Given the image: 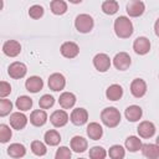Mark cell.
<instances>
[{
	"label": "cell",
	"mask_w": 159,
	"mask_h": 159,
	"mask_svg": "<svg viewBox=\"0 0 159 159\" xmlns=\"http://www.w3.org/2000/svg\"><path fill=\"white\" fill-rule=\"evenodd\" d=\"M114 32L119 39H128L133 34V24L127 16H119L114 20Z\"/></svg>",
	"instance_id": "6da1fadb"
},
{
	"label": "cell",
	"mask_w": 159,
	"mask_h": 159,
	"mask_svg": "<svg viewBox=\"0 0 159 159\" xmlns=\"http://www.w3.org/2000/svg\"><path fill=\"white\" fill-rule=\"evenodd\" d=\"M101 120L108 128H116L120 122V113L116 107H107L101 112Z\"/></svg>",
	"instance_id": "7a4b0ae2"
},
{
	"label": "cell",
	"mask_w": 159,
	"mask_h": 159,
	"mask_svg": "<svg viewBox=\"0 0 159 159\" xmlns=\"http://www.w3.org/2000/svg\"><path fill=\"white\" fill-rule=\"evenodd\" d=\"M75 26H76V30L78 32L88 34V32L92 31V29L94 26V21H93L91 15H88V14H80V15L76 16Z\"/></svg>",
	"instance_id": "3957f363"
},
{
	"label": "cell",
	"mask_w": 159,
	"mask_h": 159,
	"mask_svg": "<svg viewBox=\"0 0 159 159\" xmlns=\"http://www.w3.org/2000/svg\"><path fill=\"white\" fill-rule=\"evenodd\" d=\"M7 73H9V76H10L11 78H14V80H20V78H22V77L26 76V73H27V67H26L25 63L16 61V62H12V63L9 66Z\"/></svg>",
	"instance_id": "277c9868"
},
{
	"label": "cell",
	"mask_w": 159,
	"mask_h": 159,
	"mask_svg": "<svg viewBox=\"0 0 159 159\" xmlns=\"http://www.w3.org/2000/svg\"><path fill=\"white\" fill-rule=\"evenodd\" d=\"M66 86V78L62 73H52L50 77H48V88L55 91V92H60L65 88Z\"/></svg>",
	"instance_id": "5b68a950"
},
{
	"label": "cell",
	"mask_w": 159,
	"mask_h": 159,
	"mask_svg": "<svg viewBox=\"0 0 159 159\" xmlns=\"http://www.w3.org/2000/svg\"><path fill=\"white\" fill-rule=\"evenodd\" d=\"M2 52L7 57H16L21 52V45L16 40H7L2 45Z\"/></svg>",
	"instance_id": "8992f818"
},
{
	"label": "cell",
	"mask_w": 159,
	"mask_h": 159,
	"mask_svg": "<svg viewBox=\"0 0 159 159\" xmlns=\"http://www.w3.org/2000/svg\"><path fill=\"white\" fill-rule=\"evenodd\" d=\"M130 63H132V60H130V56L127 52H119L113 58V65L119 71L128 70L129 66H130Z\"/></svg>",
	"instance_id": "52a82bcc"
},
{
	"label": "cell",
	"mask_w": 159,
	"mask_h": 159,
	"mask_svg": "<svg viewBox=\"0 0 159 159\" xmlns=\"http://www.w3.org/2000/svg\"><path fill=\"white\" fill-rule=\"evenodd\" d=\"M93 66L99 72H106L111 67V58L106 53H97L93 57Z\"/></svg>",
	"instance_id": "ba28073f"
},
{
	"label": "cell",
	"mask_w": 159,
	"mask_h": 159,
	"mask_svg": "<svg viewBox=\"0 0 159 159\" xmlns=\"http://www.w3.org/2000/svg\"><path fill=\"white\" fill-rule=\"evenodd\" d=\"M9 122H10V125L16 129V130H21L26 127L27 124V117L21 113V112H14L10 114V118H9Z\"/></svg>",
	"instance_id": "9c48e42d"
},
{
	"label": "cell",
	"mask_w": 159,
	"mask_h": 159,
	"mask_svg": "<svg viewBox=\"0 0 159 159\" xmlns=\"http://www.w3.org/2000/svg\"><path fill=\"white\" fill-rule=\"evenodd\" d=\"M61 53L63 57L66 58H75L78 53H80V47L76 42H72V41H66L61 45V48H60Z\"/></svg>",
	"instance_id": "30bf717a"
},
{
	"label": "cell",
	"mask_w": 159,
	"mask_h": 159,
	"mask_svg": "<svg viewBox=\"0 0 159 159\" xmlns=\"http://www.w3.org/2000/svg\"><path fill=\"white\" fill-rule=\"evenodd\" d=\"M144 10H145V5L140 0H130L127 4V12L132 17L142 16L143 12H144Z\"/></svg>",
	"instance_id": "8fae6325"
},
{
	"label": "cell",
	"mask_w": 159,
	"mask_h": 159,
	"mask_svg": "<svg viewBox=\"0 0 159 159\" xmlns=\"http://www.w3.org/2000/svg\"><path fill=\"white\" fill-rule=\"evenodd\" d=\"M133 50L138 55H147L150 51V41L144 36H139L133 42Z\"/></svg>",
	"instance_id": "7c38bea8"
},
{
	"label": "cell",
	"mask_w": 159,
	"mask_h": 159,
	"mask_svg": "<svg viewBox=\"0 0 159 159\" xmlns=\"http://www.w3.org/2000/svg\"><path fill=\"white\" fill-rule=\"evenodd\" d=\"M70 120L75 125H83L88 120V112L84 108H75L70 116Z\"/></svg>",
	"instance_id": "4fadbf2b"
},
{
	"label": "cell",
	"mask_w": 159,
	"mask_h": 159,
	"mask_svg": "<svg viewBox=\"0 0 159 159\" xmlns=\"http://www.w3.org/2000/svg\"><path fill=\"white\" fill-rule=\"evenodd\" d=\"M130 93L135 98H142L147 93V83L142 78H135L130 83Z\"/></svg>",
	"instance_id": "5bb4252c"
},
{
	"label": "cell",
	"mask_w": 159,
	"mask_h": 159,
	"mask_svg": "<svg viewBox=\"0 0 159 159\" xmlns=\"http://www.w3.org/2000/svg\"><path fill=\"white\" fill-rule=\"evenodd\" d=\"M50 122L52 123V125L60 128V127H63L67 124L68 122V114L66 111L63 109H57L55 111L51 116H50Z\"/></svg>",
	"instance_id": "9a60e30c"
},
{
	"label": "cell",
	"mask_w": 159,
	"mask_h": 159,
	"mask_svg": "<svg viewBox=\"0 0 159 159\" xmlns=\"http://www.w3.org/2000/svg\"><path fill=\"white\" fill-rule=\"evenodd\" d=\"M137 130H138L139 137H142V138H152L155 134V125H154L153 122L143 120V122L139 123Z\"/></svg>",
	"instance_id": "2e32d148"
},
{
	"label": "cell",
	"mask_w": 159,
	"mask_h": 159,
	"mask_svg": "<svg viewBox=\"0 0 159 159\" xmlns=\"http://www.w3.org/2000/svg\"><path fill=\"white\" fill-rule=\"evenodd\" d=\"M25 87H26V89H27L29 92H31V93H37L39 91L42 89V87H43V81H42V78L39 77V76H31V77H29V78L26 80Z\"/></svg>",
	"instance_id": "e0dca14e"
},
{
	"label": "cell",
	"mask_w": 159,
	"mask_h": 159,
	"mask_svg": "<svg viewBox=\"0 0 159 159\" xmlns=\"http://www.w3.org/2000/svg\"><path fill=\"white\" fill-rule=\"evenodd\" d=\"M47 122V113L43 109H35L30 114V123L35 127H42Z\"/></svg>",
	"instance_id": "ac0fdd59"
},
{
	"label": "cell",
	"mask_w": 159,
	"mask_h": 159,
	"mask_svg": "<svg viewBox=\"0 0 159 159\" xmlns=\"http://www.w3.org/2000/svg\"><path fill=\"white\" fill-rule=\"evenodd\" d=\"M86 132H87V135L89 137V139H93V140H98L103 135V128L97 122H91L87 125Z\"/></svg>",
	"instance_id": "d6986e66"
},
{
	"label": "cell",
	"mask_w": 159,
	"mask_h": 159,
	"mask_svg": "<svg viewBox=\"0 0 159 159\" xmlns=\"http://www.w3.org/2000/svg\"><path fill=\"white\" fill-rule=\"evenodd\" d=\"M140 150H142V154L148 159H158L159 158V147L157 144H152V143L142 144Z\"/></svg>",
	"instance_id": "ffe728a7"
},
{
	"label": "cell",
	"mask_w": 159,
	"mask_h": 159,
	"mask_svg": "<svg viewBox=\"0 0 159 159\" xmlns=\"http://www.w3.org/2000/svg\"><path fill=\"white\" fill-rule=\"evenodd\" d=\"M7 155L14 158V159H20L22 157H25L26 154V148L25 145L20 144V143H12L7 147Z\"/></svg>",
	"instance_id": "44dd1931"
},
{
	"label": "cell",
	"mask_w": 159,
	"mask_h": 159,
	"mask_svg": "<svg viewBox=\"0 0 159 159\" xmlns=\"http://www.w3.org/2000/svg\"><path fill=\"white\" fill-rule=\"evenodd\" d=\"M124 114H125V118H127L129 122H137V120H139V119L142 118L143 111H142V108H140L139 106L132 104V106L127 107Z\"/></svg>",
	"instance_id": "7402d4cb"
},
{
	"label": "cell",
	"mask_w": 159,
	"mask_h": 159,
	"mask_svg": "<svg viewBox=\"0 0 159 159\" xmlns=\"http://www.w3.org/2000/svg\"><path fill=\"white\" fill-rule=\"evenodd\" d=\"M58 103L63 109H70L76 103V96L71 92H63L58 98Z\"/></svg>",
	"instance_id": "603a6c76"
},
{
	"label": "cell",
	"mask_w": 159,
	"mask_h": 159,
	"mask_svg": "<svg viewBox=\"0 0 159 159\" xmlns=\"http://www.w3.org/2000/svg\"><path fill=\"white\" fill-rule=\"evenodd\" d=\"M71 149L73 150V152H76V153H83L86 149H87V147H88V143H87V140L83 138V137H81V135H75L72 139H71Z\"/></svg>",
	"instance_id": "cb8c5ba5"
},
{
	"label": "cell",
	"mask_w": 159,
	"mask_h": 159,
	"mask_svg": "<svg viewBox=\"0 0 159 159\" xmlns=\"http://www.w3.org/2000/svg\"><path fill=\"white\" fill-rule=\"evenodd\" d=\"M123 96V88L119 84H111L107 89H106V97L109 101H118Z\"/></svg>",
	"instance_id": "d4e9b609"
},
{
	"label": "cell",
	"mask_w": 159,
	"mask_h": 159,
	"mask_svg": "<svg viewBox=\"0 0 159 159\" xmlns=\"http://www.w3.org/2000/svg\"><path fill=\"white\" fill-rule=\"evenodd\" d=\"M43 139H45V143H46L47 145L55 147V145L60 144V142H61V135H60V133H58L57 130L51 129V130H47V132L45 133Z\"/></svg>",
	"instance_id": "484cf974"
},
{
	"label": "cell",
	"mask_w": 159,
	"mask_h": 159,
	"mask_svg": "<svg viewBox=\"0 0 159 159\" xmlns=\"http://www.w3.org/2000/svg\"><path fill=\"white\" fill-rule=\"evenodd\" d=\"M140 147H142V140L135 137V135H129L127 139H125V149L132 152V153H135L138 150H140Z\"/></svg>",
	"instance_id": "4316f807"
},
{
	"label": "cell",
	"mask_w": 159,
	"mask_h": 159,
	"mask_svg": "<svg viewBox=\"0 0 159 159\" xmlns=\"http://www.w3.org/2000/svg\"><path fill=\"white\" fill-rule=\"evenodd\" d=\"M50 7L55 15H63L67 11V4L63 0H52L50 2Z\"/></svg>",
	"instance_id": "83f0119b"
},
{
	"label": "cell",
	"mask_w": 159,
	"mask_h": 159,
	"mask_svg": "<svg viewBox=\"0 0 159 159\" xmlns=\"http://www.w3.org/2000/svg\"><path fill=\"white\" fill-rule=\"evenodd\" d=\"M15 104H16V108L17 109H20L22 112H26V111L31 109V107H32V99L29 96H20V97H17Z\"/></svg>",
	"instance_id": "f1b7e54d"
},
{
	"label": "cell",
	"mask_w": 159,
	"mask_h": 159,
	"mask_svg": "<svg viewBox=\"0 0 159 159\" xmlns=\"http://www.w3.org/2000/svg\"><path fill=\"white\" fill-rule=\"evenodd\" d=\"M119 9V4L116 0H106L102 2V11L107 15H114Z\"/></svg>",
	"instance_id": "f546056e"
},
{
	"label": "cell",
	"mask_w": 159,
	"mask_h": 159,
	"mask_svg": "<svg viewBox=\"0 0 159 159\" xmlns=\"http://www.w3.org/2000/svg\"><path fill=\"white\" fill-rule=\"evenodd\" d=\"M108 155L111 159H123L125 157V150L122 145L119 144H116V145H112L108 150Z\"/></svg>",
	"instance_id": "4dcf8cb0"
},
{
	"label": "cell",
	"mask_w": 159,
	"mask_h": 159,
	"mask_svg": "<svg viewBox=\"0 0 159 159\" xmlns=\"http://www.w3.org/2000/svg\"><path fill=\"white\" fill-rule=\"evenodd\" d=\"M31 152H32L35 155H37V157H43V155L47 153V148H46V145H45L42 142H40V140H34V142L31 143Z\"/></svg>",
	"instance_id": "1f68e13d"
},
{
	"label": "cell",
	"mask_w": 159,
	"mask_h": 159,
	"mask_svg": "<svg viewBox=\"0 0 159 159\" xmlns=\"http://www.w3.org/2000/svg\"><path fill=\"white\" fill-rule=\"evenodd\" d=\"M107 155V152L103 147L96 145L89 149V158L91 159H104Z\"/></svg>",
	"instance_id": "d6a6232c"
},
{
	"label": "cell",
	"mask_w": 159,
	"mask_h": 159,
	"mask_svg": "<svg viewBox=\"0 0 159 159\" xmlns=\"http://www.w3.org/2000/svg\"><path fill=\"white\" fill-rule=\"evenodd\" d=\"M12 111V103L10 99L0 98V117H6Z\"/></svg>",
	"instance_id": "836d02e7"
},
{
	"label": "cell",
	"mask_w": 159,
	"mask_h": 159,
	"mask_svg": "<svg viewBox=\"0 0 159 159\" xmlns=\"http://www.w3.org/2000/svg\"><path fill=\"white\" fill-rule=\"evenodd\" d=\"M12 137V132L9 125L0 124V143H7Z\"/></svg>",
	"instance_id": "e575fe53"
},
{
	"label": "cell",
	"mask_w": 159,
	"mask_h": 159,
	"mask_svg": "<svg viewBox=\"0 0 159 159\" xmlns=\"http://www.w3.org/2000/svg\"><path fill=\"white\" fill-rule=\"evenodd\" d=\"M55 104V98L50 94H43L40 99H39V106L41 109H47L51 108Z\"/></svg>",
	"instance_id": "d590c367"
},
{
	"label": "cell",
	"mask_w": 159,
	"mask_h": 159,
	"mask_svg": "<svg viewBox=\"0 0 159 159\" xmlns=\"http://www.w3.org/2000/svg\"><path fill=\"white\" fill-rule=\"evenodd\" d=\"M71 155H72V152L68 147H60L56 150L55 159H71Z\"/></svg>",
	"instance_id": "8d00e7d4"
},
{
	"label": "cell",
	"mask_w": 159,
	"mask_h": 159,
	"mask_svg": "<svg viewBox=\"0 0 159 159\" xmlns=\"http://www.w3.org/2000/svg\"><path fill=\"white\" fill-rule=\"evenodd\" d=\"M29 15H30V17L37 20L43 16V7L41 5H32L29 9Z\"/></svg>",
	"instance_id": "74e56055"
},
{
	"label": "cell",
	"mask_w": 159,
	"mask_h": 159,
	"mask_svg": "<svg viewBox=\"0 0 159 159\" xmlns=\"http://www.w3.org/2000/svg\"><path fill=\"white\" fill-rule=\"evenodd\" d=\"M11 93V86L10 83L5 81H0V98H5Z\"/></svg>",
	"instance_id": "f35d334b"
},
{
	"label": "cell",
	"mask_w": 159,
	"mask_h": 159,
	"mask_svg": "<svg viewBox=\"0 0 159 159\" xmlns=\"http://www.w3.org/2000/svg\"><path fill=\"white\" fill-rule=\"evenodd\" d=\"M2 6H4V2H2V0H0V10L2 9Z\"/></svg>",
	"instance_id": "ab89813d"
},
{
	"label": "cell",
	"mask_w": 159,
	"mask_h": 159,
	"mask_svg": "<svg viewBox=\"0 0 159 159\" xmlns=\"http://www.w3.org/2000/svg\"><path fill=\"white\" fill-rule=\"evenodd\" d=\"M78 159H86V158H78Z\"/></svg>",
	"instance_id": "60d3db41"
}]
</instances>
